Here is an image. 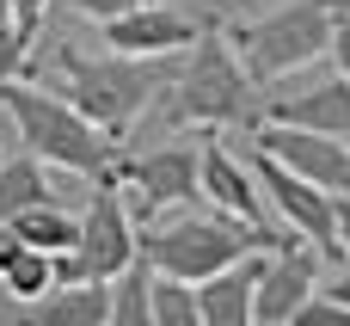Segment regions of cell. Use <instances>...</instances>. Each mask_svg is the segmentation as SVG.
<instances>
[{
	"label": "cell",
	"instance_id": "cell-1",
	"mask_svg": "<svg viewBox=\"0 0 350 326\" xmlns=\"http://www.w3.org/2000/svg\"><path fill=\"white\" fill-rule=\"evenodd\" d=\"M62 74H68V105L80 117H92L111 142H123V129L142 117V105L166 86V55H80V49H55Z\"/></svg>",
	"mask_w": 350,
	"mask_h": 326
},
{
	"label": "cell",
	"instance_id": "cell-2",
	"mask_svg": "<svg viewBox=\"0 0 350 326\" xmlns=\"http://www.w3.org/2000/svg\"><path fill=\"white\" fill-rule=\"evenodd\" d=\"M0 105H6V117H12V129H18V142H25L37 160L62 166V173L98 179V173L111 166V154H117V142H111L92 117H80L68 99L43 92V86L0 80Z\"/></svg>",
	"mask_w": 350,
	"mask_h": 326
},
{
	"label": "cell",
	"instance_id": "cell-3",
	"mask_svg": "<svg viewBox=\"0 0 350 326\" xmlns=\"http://www.w3.org/2000/svg\"><path fill=\"white\" fill-rule=\"evenodd\" d=\"M283 234H271V228H246V222H221V216H178V222H166V228H154L148 240H142V259L160 271V277H178V284H203V277H215L221 265H234V259H246V253H271Z\"/></svg>",
	"mask_w": 350,
	"mask_h": 326
},
{
	"label": "cell",
	"instance_id": "cell-4",
	"mask_svg": "<svg viewBox=\"0 0 350 326\" xmlns=\"http://www.w3.org/2000/svg\"><path fill=\"white\" fill-rule=\"evenodd\" d=\"M228 43H234L240 68L258 86H271V80H283V74H295L332 49V0H295L258 25H234Z\"/></svg>",
	"mask_w": 350,
	"mask_h": 326
},
{
	"label": "cell",
	"instance_id": "cell-5",
	"mask_svg": "<svg viewBox=\"0 0 350 326\" xmlns=\"http://www.w3.org/2000/svg\"><path fill=\"white\" fill-rule=\"evenodd\" d=\"M191 49H197V55L185 62L178 92L166 99V117H172V123H209V129H215V123H240L246 105H252V74L240 68V55H234V43L221 37V25L209 18Z\"/></svg>",
	"mask_w": 350,
	"mask_h": 326
},
{
	"label": "cell",
	"instance_id": "cell-6",
	"mask_svg": "<svg viewBox=\"0 0 350 326\" xmlns=\"http://www.w3.org/2000/svg\"><path fill=\"white\" fill-rule=\"evenodd\" d=\"M252 179H258V191H265V210H277V216L295 228V240H308L320 259H338V265H345V253H338V197H332V191L295 179L289 166H277V160L258 154V148H252Z\"/></svg>",
	"mask_w": 350,
	"mask_h": 326
},
{
	"label": "cell",
	"instance_id": "cell-7",
	"mask_svg": "<svg viewBox=\"0 0 350 326\" xmlns=\"http://www.w3.org/2000/svg\"><path fill=\"white\" fill-rule=\"evenodd\" d=\"M135 259H142V240H135V222H129V210H123V185H117V179H98V197H92V210L80 216L74 271L92 277V284H111V277H123Z\"/></svg>",
	"mask_w": 350,
	"mask_h": 326
},
{
	"label": "cell",
	"instance_id": "cell-8",
	"mask_svg": "<svg viewBox=\"0 0 350 326\" xmlns=\"http://www.w3.org/2000/svg\"><path fill=\"white\" fill-rule=\"evenodd\" d=\"M98 179H117L123 191H135L142 216L154 222L160 210L197 197V148L172 142V148H154V154H111V166Z\"/></svg>",
	"mask_w": 350,
	"mask_h": 326
},
{
	"label": "cell",
	"instance_id": "cell-9",
	"mask_svg": "<svg viewBox=\"0 0 350 326\" xmlns=\"http://www.w3.org/2000/svg\"><path fill=\"white\" fill-rule=\"evenodd\" d=\"M252 148L271 154L277 166H289L295 179L332 191V197H350V148L320 136V129H295V123H252Z\"/></svg>",
	"mask_w": 350,
	"mask_h": 326
},
{
	"label": "cell",
	"instance_id": "cell-10",
	"mask_svg": "<svg viewBox=\"0 0 350 326\" xmlns=\"http://www.w3.org/2000/svg\"><path fill=\"white\" fill-rule=\"evenodd\" d=\"M320 284V253L314 247H295V240H277L265 271H258V296H252V321L258 326H283Z\"/></svg>",
	"mask_w": 350,
	"mask_h": 326
},
{
	"label": "cell",
	"instance_id": "cell-11",
	"mask_svg": "<svg viewBox=\"0 0 350 326\" xmlns=\"http://www.w3.org/2000/svg\"><path fill=\"white\" fill-rule=\"evenodd\" d=\"M203 25H209V18H191V12H178V6L148 0V6H135V12H123V18H105L98 31H105V43H111L117 55H172V49H191V43L203 37Z\"/></svg>",
	"mask_w": 350,
	"mask_h": 326
},
{
	"label": "cell",
	"instance_id": "cell-12",
	"mask_svg": "<svg viewBox=\"0 0 350 326\" xmlns=\"http://www.w3.org/2000/svg\"><path fill=\"white\" fill-rule=\"evenodd\" d=\"M197 185L209 191V203H215L221 216H234V222H246V228H271V222H265V191H258L252 166H240L215 136H203V148H197Z\"/></svg>",
	"mask_w": 350,
	"mask_h": 326
},
{
	"label": "cell",
	"instance_id": "cell-13",
	"mask_svg": "<svg viewBox=\"0 0 350 326\" xmlns=\"http://www.w3.org/2000/svg\"><path fill=\"white\" fill-rule=\"evenodd\" d=\"M265 259H271V253H246V259L221 265L215 277L191 284V290H197V314H203V326H258L252 321V296H258Z\"/></svg>",
	"mask_w": 350,
	"mask_h": 326
},
{
	"label": "cell",
	"instance_id": "cell-14",
	"mask_svg": "<svg viewBox=\"0 0 350 326\" xmlns=\"http://www.w3.org/2000/svg\"><path fill=\"white\" fill-rule=\"evenodd\" d=\"M265 117L271 123H295V129H320V136H332V142L350 148V74L320 80V86H308L295 99H271Z\"/></svg>",
	"mask_w": 350,
	"mask_h": 326
},
{
	"label": "cell",
	"instance_id": "cell-15",
	"mask_svg": "<svg viewBox=\"0 0 350 326\" xmlns=\"http://www.w3.org/2000/svg\"><path fill=\"white\" fill-rule=\"evenodd\" d=\"M111 321V284H55L37 302H18V326H105Z\"/></svg>",
	"mask_w": 350,
	"mask_h": 326
},
{
	"label": "cell",
	"instance_id": "cell-16",
	"mask_svg": "<svg viewBox=\"0 0 350 326\" xmlns=\"http://www.w3.org/2000/svg\"><path fill=\"white\" fill-rule=\"evenodd\" d=\"M49 197H55V185H49V173H43V160H37V154L0 160V222H12V216H25V210L49 203Z\"/></svg>",
	"mask_w": 350,
	"mask_h": 326
},
{
	"label": "cell",
	"instance_id": "cell-17",
	"mask_svg": "<svg viewBox=\"0 0 350 326\" xmlns=\"http://www.w3.org/2000/svg\"><path fill=\"white\" fill-rule=\"evenodd\" d=\"M12 228H18V240L37 247V253H74V240H80V216H68L55 197L37 203V210H25V216H12Z\"/></svg>",
	"mask_w": 350,
	"mask_h": 326
},
{
	"label": "cell",
	"instance_id": "cell-18",
	"mask_svg": "<svg viewBox=\"0 0 350 326\" xmlns=\"http://www.w3.org/2000/svg\"><path fill=\"white\" fill-rule=\"evenodd\" d=\"M105 326H154V265L135 259L123 277H111V321Z\"/></svg>",
	"mask_w": 350,
	"mask_h": 326
},
{
	"label": "cell",
	"instance_id": "cell-19",
	"mask_svg": "<svg viewBox=\"0 0 350 326\" xmlns=\"http://www.w3.org/2000/svg\"><path fill=\"white\" fill-rule=\"evenodd\" d=\"M0 290H6L12 302H37L43 290H55V259L37 253V247H25V253L0 271Z\"/></svg>",
	"mask_w": 350,
	"mask_h": 326
},
{
	"label": "cell",
	"instance_id": "cell-20",
	"mask_svg": "<svg viewBox=\"0 0 350 326\" xmlns=\"http://www.w3.org/2000/svg\"><path fill=\"white\" fill-rule=\"evenodd\" d=\"M154 326H203V314H197V290L154 271Z\"/></svg>",
	"mask_w": 350,
	"mask_h": 326
},
{
	"label": "cell",
	"instance_id": "cell-21",
	"mask_svg": "<svg viewBox=\"0 0 350 326\" xmlns=\"http://www.w3.org/2000/svg\"><path fill=\"white\" fill-rule=\"evenodd\" d=\"M283 326H350V302H338V296H320V290H314V296H308V302H301V308H295Z\"/></svg>",
	"mask_w": 350,
	"mask_h": 326
},
{
	"label": "cell",
	"instance_id": "cell-22",
	"mask_svg": "<svg viewBox=\"0 0 350 326\" xmlns=\"http://www.w3.org/2000/svg\"><path fill=\"white\" fill-rule=\"evenodd\" d=\"M25 62H31V49H25L18 25H12V6L0 0V80H18V74H25Z\"/></svg>",
	"mask_w": 350,
	"mask_h": 326
},
{
	"label": "cell",
	"instance_id": "cell-23",
	"mask_svg": "<svg viewBox=\"0 0 350 326\" xmlns=\"http://www.w3.org/2000/svg\"><path fill=\"white\" fill-rule=\"evenodd\" d=\"M12 6V25H18V37H25V49L43 37V12H49V0H6Z\"/></svg>",
	"mask_w": 350,
	"mask_h": 326
},
{
	"label": "cell",
	"instance_id": "cell-24",
	"mask_svg": "<svg viewBox=\"0 0 350 326\" xmlns=\"http://www.w3.org/2000/svg\"><path fill=\"white\" fill-rule=\"evenodd\" d=\"M135 6H148V0H68V12L92 18V25H105V18H123V12H135Z\"/></svg>",
	"mask_w": 350,
	"mask_h": 326
},
{
	"label": "cell",
	"instance_id": "cell-25",
	"mask_svg": "<svg viewBox=\"0 0 350 326\" xmlns=\"http://www.w3.org/2000/svg\"><path fill=\"white\" fill-rule=\"evenodd\" d=\"M326 55H338V74H350V12L332 6V49Z\"/></svg>",
	"mask_w": 350,
	"mask_h": 326
},
{
	"label": "cell",
	"instance_id": "cell-26",
	"mask_svg": "<svg viewBox=\"0 0 350 326\" xmlns=\"http://www.w3.org/2000/svg\"><path fill=\"white\" fill-rule=\"evenodd\" d=\"M18 253H25V240H18V228H12V222H0V271H6V265H12Z\"/></svg>",
	"mask_w": 350,
	"mask_h": 326
},
{
	"label": "cell",
	"instance_id": "cell-27",
	"mask_svg": "<svg viewBox=\"0 0 350 326\" xmlns=\"http://www.w3.org/2000/svg\"><path fill=\"white\" fill-rule=\"evenodd\" d=\"M338 253L350 259V197H338Z\"/></svg>",
	"mask_w": 350,
	"mask_h": 326
},
{
	"label": "cell",
	"instance_id": "cell-28",
	"mask_svg": "<svg viewBox=\"0 0 350 326\" xmlns=\"http://www.w3.org/2000/svg\"><path fill=\"white\" fill-rule=\"evenodd\" d=\"M326 296H338V302H350V265H345V271H338V284H332Z\"/></svg>",
	"mask_w": 350,
	"mask_h": 326
},
{
	"label": "cell",
	"instance_id": "cell-29",
	"mask_svg": "<svg viewBox=\"0 0 350 326\" xmlns=\"http://www.w3.org/2000/svg\"><path fill=\"white\" fill-rule=\"evenodd\" d=\"M332 6H338V12H350V0H332Z\"/></svg>",
	"mask_w": 350,
	"mask_h": 326
}]
</instances>
